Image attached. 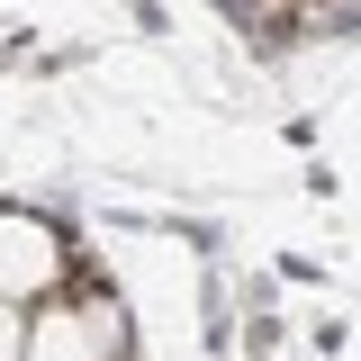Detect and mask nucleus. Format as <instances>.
Segmentation results:
<instances>
[{"label":"nucleus","instance_id":"f257e3e1","mask_svg":"<svg viewBox=\"0 0 361 361\" xmlns=\"http://www.w3.org/2000/svg\"><path fill=\"white\" fill-rule=\"evenodd\" d=\"M63 244H54V226L18 217V208H0V298L9 307H37V298H54V280H63Z\"/></svg>","mask_w":361,"mask_h":361},{"label":"nucleus","instance_id":"f03ea898","mask_svg":"<svg viewBox=\"0 0 361 361\" xmlns=\"http://www.w3.org/2000/svg\"><path fill=\"white\" fill-rule=\"evenodd\" d=\"M18 361H118V316L109 307H82V316L45 307L37 325L18 334Z\"/></svg>","mask_w":361,"mask_h":361},{"label":"nucleus","instance_id":"7ed1b4c3","mask_svg":"<svg viewBox=\"0 0 361 361\" xmlns=\"http://www.w3.org/2000/svg\"><path fill=\"white\" fill-rule=\"evenodd\" d=\"M18 334H27V307H9V298H0V361H18Z\"/></svg>","mask_w":361,"mask_h":361}]
</instances>
